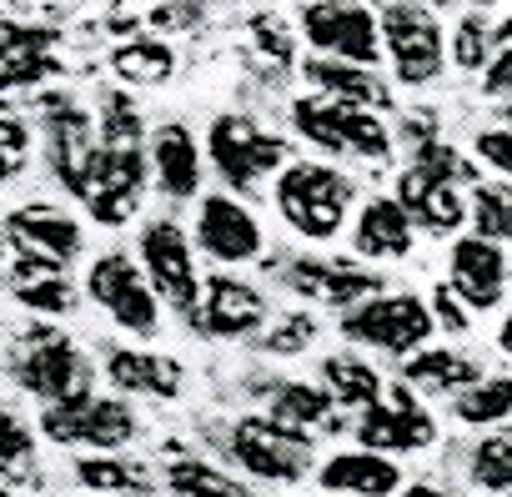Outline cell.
Here are the masks:
<instances>
[{"mask_svg":"<svg viewBox=\"0 0 512 497\" xmlns=\"http://www.w3.org/2000/svg\"><path fill=\"white\" fill-rule=\"evenodd\" d=\"M292 126L302 141H312L327 156H357V161L392 156V131L367 106H347L332 96H302V101H292Z\"/></svg>","mask_w":512,"mask_h":497,"instance_id":"3957f363","label":"cell"},{"mask_svg":"<svg viewBox=\"0 0 512 497\" xmlns=\"http://www.w3.org/2000/svg\"><path fill=\"white\" fill-rule=\"evenodd\" d=\"M352 176L337 171V166H322V161H292L277 171V211L282 221L302 236V241H332L342 226H347V211H352Z\"/></svg>","mask_w":512,"mask_h":497,"instance_id":"6da1fadb","label":"cell"},{"mask_svg":"<svg viewBox=\"0 0 512 497\" xmlns=\"http://www.w3.org/2000/svg\"><path fill=\"white\" fill-rule=\"evenodd\" d=\"M317 487L332 497H402L407 482H402L397 457L372 452V447H347L317 467Z\"/></svg>","mask_w":512,"mask_h":497,"instance_id":"ffe728a7","label":"cell"},{"mask_svg":"<svg viewBox=\"0 0 512 497\" xmlns=\"http://www.w3.org/2000/svg\"><path fill=\"white\" fill-rule=\"evenodd\" d=\"M26 151H31V131L21 121H11V116H0V186L21 176Z\"/></svg>","mask_w":512,"mask_h":497,"instance_id":"74e56055","label":"cell"},{"mask_svg":"<svg viewBox=\"0 0 512 497\" xmlns=\"http://www.w3.org/2000/svg\"><path fill=\"white\" fill-rule=\"evenodd\" d=\"M282 282H287L302 302L342 307V312L357 307V302H367V297L382 287L377 272H367V267H357V262H337V257H292L287 272H282Z\"/></svg>","mask_w":512,"mask_h":497,"instance_id":"2e32d148","label":"cell"},{"mask_svg":"<svg viewBox=\"0 0 512 497\" xmlns=\"http://www.w3.org/2000/svg\"><path fill=\"white\" fill-rule=\"evenodd\" d=\"M402 497H452L447 487H432V482H412V487H402Z\"/></svg>","mask_w":512,"mask_h":497,"instance_id":"7bdbcfd3","label":"cell"},{"mask_svg":"<svg viewBox=\"0 0 512 497\" xmlns=\"http://www.w3.org/2000/svg\"><path fill=\"white\" fill-rule=\"evenodd\" d=\"M467 221L477 236L487 241H512V181L497 176V181H472L467 191Z\"/></svg>","mask_w":512,"mask_h":497,"instance_id":"4dcf8cb0","label":"cell"},{"mask_svg":"<svg viewBox=\"0 0 512 497\" xmlns=\"http://www.w3.org/2000/svg\"><path fill=\"white\" fill-rule=\"evenodd\" d=\"M302 76L317 86V96H332V101H347V106H367V111L392 106V86L372 66H352V61H332V56H307Z\"/></svg>","mask_w":512,"mask_h":497,"instance_id":"d4e9b609","label":"cell"},{"mask_svg":"<svg viewBox=\"0 0 512 497\" xmlns=\"http://www.w3.org/2000/svg\"><path fill=\"white\" fill-rule=\"evenodd\" d=\"M492 36H497V26H487L477 11H472V16H462V21H457V31L447 36V56H452V66H457V71H467V76H482V71H487V61H492Z\"/></svg>","mask_w":512,"mask_h":497,"instance_id":"836d02e7","label":"cell"},{"mask_svg":"<svg viewBox=\"0 0 512 497\" xmlns=\"http://www.w3.org/2000/svg\"><path fill=\"white\" fill-rule=\"evenodd\" d=\"M86 297L131 337H156L161 332V297L146 277V267L126 252H101L86 272Z\"/></svg>","mask_w":512,"mask_h":497,"instance_id":"ba28073f","label":"cell"},{"mask_svg":"<svg viewBox=\"0 0 512 497\" xmlns=\"http://www.w3.org/2000/svg\"><path fill=\"white\" fill-rule=\"evenodd\" d=\"M417 6H432V11H437V16H442V11H447V6H452V0H417Z\"/></svg>","mask_w":512,"mask_h":497,"instance_id":"f6af8a7d","label":"cell"},{"mask_svg":"<svg viewBox=\"0 0 512 497\" xmlns=\"http://www.w3.org/2000/svg\"><path fill=\"white\" fill-rule=\"evenodd\" d=\"M332 412H337V402L317 382H272V392H267V417L292 427V432H307V437L327 432Z\"/></svg>","mask_w":512,"mask_h":497,"instance_id":"4316f807","label":"cell"},{"mask_svg":"<svg viewBox=\"0 0 512 497\" xmlns=\"http://www.w3.org/2000/svg\"><path fill=\"white\" fill-rule=\"evenodd\" d=\"M141 186H146V161L141 151H116V146H101L91 171L81 176L76 196L86 201V211L101 221V226H121L136 201H141Z\"/></svg>","mask_w":512,"mask_h":497,"instance_id":"4fadbf2b","label":"cell"},{"mask_svg":"<svg viewBox=\"0 0 512 497\" xmlns=\"http://www.w3.org/2000/svg\"><path fill=\"white\" fill-rule=\"evenodd\" d=\"M11 231H6V221H0V287H6V277H11Z\"/></svg>","mask_w":512,"mask_h":497,"instance_id":"b9f144b4","label":"cell"},{"mask_svg":"<svg viewBox=\"0 0 512 497\" xmlns=\"http://www.w3.org/2000/svg\"><path fill=\"white\" fill-rule=\"evenodd\" d=\"M412 236H417L412 211H407L397 196H372V201H362V211H357L352 252L367 257V262H402V257L412 252Z\"/></svg>","mask_w":512,"mask_h":497,"instance_id":"44dd1931","label":"cell"},{"mask_svg":"<svg viewBox=\"0 0 512 497\" xmlns=\"http://www.w3.org/2000/svg\"><path fill=\"white\" fill-rule=\"evenodd\" d=\"M397 201L412 211L417 231H427V236H452L467 221V191H462V181L432 176L417 161L397 176Z\"/></svg>","mask_w":512,"mask_h":497,"instance_id":"d6986e66","label":"cell"},{"mask_svg":"<svg viewBox=\"0 0 512 497\" xmlns=\"http://www.w3.org/2000/svg\"><path fill=\"white\" fill-rule=\"evenodd\" d=\"M432 317H437L447 332H467V322H472L467 302H462L452 287H437V292H432Z\"/></svg>","mask_w":512,"mask_h":497,"instance_id":"60d3db41","label":"cell"},{"mask_svg":"<svg viewBox=\"0 0 512 497\" xmlns=\"http://www.w3.org/2000/svg\"><path fill=\"white\" fill-rule=\"evenodd\" d=\"M226 452H231V462L246 477L272 482V487H292V482H302L312 472V437L272 422L267 412L236 417L231 422V437H226Z\"/></svg>","mask_w":512,"mask_h":497,"instance_id":"5b68a950","label":"cell"},{"mask_svg":"<svg viewBox=\"0 0 512 497\" xmlns=\"http://www.w3.org/2000/svg\"><path fill=\"white\" fill-rule=\"evenodd\" d=\"M41 437L56 447H91V452H121L136 437V412L121 397L81 392L66 402L41 407Z\"/></svg>","mask_w":512,"mask_h":497,"instance_id":"9c48e42d","label":"cell"},{"mask_svg":"<svg viewBox=\"0 0 512 497\" xmlns=\"http://www.w3.org/2000/svg\"><path fill=\"white\" fill-rule=\"evenodd\" d=\"M497 347H502V357H512V312H507L502 327H497Z\"/></svg>","mask_w":512,"mask_h":497,"instance_id":"ee69618b","label":"cell"},{"mask_svg":"<svg viewBox=\"0 0 512 497\" xmlns=\"http://www.w3.org/2000/svg\"><path fill=\"white\" fill-rule=\"evenodd\" d=\"M402 382L422 397H462L467 387L482 382V362L467 357L462 347H422L402 362Z\"/></svg>","mask_w":512,"mask_h":497,"instance_id":"cb8c5ba5","label":"cell"},{"mask_svg":"<svg viewBox=\"0 0 512 497\" xmlns=\"http://www.w3.org/2000/svg\"><path fill=\"white\" fill-rule=\"evenodd\" d=\"M322 387H327L332 402L347 407V412H367V407L387 392L382 377H377V367L362 362L357 352H332V357L322 362Z\"/></svg>","mask_w":512,"mask_h":497,"instance_id":"83f0119b","label":"cell"},{"mask_svg":"<svg viewBox=\"0 0 512 497\" xmlns=\"http://www.w3.org/2000/svg\"><path fill=\"white\" fill-rule=\"evenodd\" d=\"M432 437H437V422H432V412L417 402V392L407 382L387 387L367 412H357V442L372 447V452L407 457V452L432 447Z\"/></svg>","mask_w":512,"mask_h":497,"instance_id":"7c38bea8","label":"cell"},{"mask_svg":"<svg viewBox=\"0 0 512 497\" xmlns=\"http://www.w3.org/2000/svg\"><path fill=\"white\" fill-rule=\"evenodd\" d=\"M502 126H512V96L502 101Z\"/></svg>","mask_w":512,"mask_h":497,"instance_id":"bcb514c9","label":"cell"},{"mask_svg":"<svg viewBox=\"0 0 512 497\" xmlns=\"http://www.w3.org/2000/svg\"><path fill=\"white\" fill-rule=\"evenodd\" d=\"M472 151H477V161H487L497 176L512 181V126H487V131H477Z\"/></svg>","mask_w":512,"mask_h":497,"instance_id":"f35d334b","label":"cell"},{"mask_svg":"<svg viewBox=\"0 0 512 497\" xmlns=\"http://www.w3.org/2000/svg\"><path fill=\"white\" fill-rule=\"evenodd\" d=\"M36 457V432L0 402V472H26Z\"/></svg>","mask_w":512,"mask_h":497,"instance_id":"d590c367","label":"cell"},{"mask_svg":"<svg viewBox=\"0 0 512 497\" xmlns=\"http://www.w3.org/2000/svg\"><path fill=\"white\" fill-rule=\"evenodd\" d=\"M432 332H437L432 302H422L412 292H372L367 302L342 312V337L352 347H372V352H387V357L422 352Z\"/></svg>","mask_w":512,"mask_h":497,"instance_id":"277c9868","label":"cell"},{"mask_svg":"<svg viewBox=\"0 0 512 497\" xmlns=\"http://www.w3.org/2000/svg\"><path fill=\"white\" fill-rule=\"evenodd\" d=\"M322 497H332V492H322Z\"/></svg>","mask_w":512,"mask_h":497,"instance_id":"681fc988","label":"cell"},{"mask_svg":"<svg viewBox=\"0 0 512 497\" xmlns=\"http://www.w3.org/2000/svg\"><path fill=\"white\" fill-rule=\"evenodd\" d=\"M452 417L462 427H492L512 432V377H482L462 397H452Z\"/></svg>","mask_w":512,"mask_h":497,"instance_id":"f1b7e54d","label":"cell"},{"mask_svg":"<svg viewBox=\"0 0 512 497\" xmlns=\"http://www.w3.org/2000/svg\"><path fill=\"white\" fill-rule=\"evenodd\" d=\"M302 36L312 46V56H332V61H352V66H372L387 61L382 56V16L362 0H312L302 6Z\"/></svg>","mask_w":512,"mask_h":497,"instance_id":"8fae6325","label":"cell"},{"mask_svg":"<svg viewBox=\"0 0 512 497\" xmlns=\"http://www.w3.org/2000/svg\"><path fill=\"white\" fill-rule=\"evenodd\" d=\"M467 472L482 492H497V497H512V432H492L472 447L467 457Z\"/></svg>","mask_w":512,"mask_h":497,"instance_id":"d6a6232c","label":"cell"},{"mask_svg":"<svg viewBox=\"0 0 512 497\" xmlns=\"http://www.w3.org/2000/svg\"><path fill=\"white\" fill-rule=\"evenodd\" d=\"M111 71L131 86H166L171 71H176V51L166 41L141 36V41H126V46L111 51Z\"/></svg>","mask_w":512,"mask_h":497,"instance_id":"f546056e","label":"cell"},{"mask_svg":"<svg viewBox=\"0 0 512 497\" xmlns=\"http://www.w3.org/2000/svg\"><path fill=\"white\" fill-rule=\"evenodd\" d=\"M482 96H492V101L512 96V21H502L497 36H492V61L482 71Z\"/></svg>","mask_w":512,"mask_h":497,"instance_id":"8d00e7d4","label":"cell"},{"mask_svg":"<svg viewBox=\"0 0 512 497\" xmlns=\"http://www.w3.org/2000/svg\"><path fill=\"white\" fill-rule=\"evenodd\" d=\"M191 327H201L206 337H221V342L251 337L267 327V297L231 272H216V277H206V292H201Z\"/></svg>","mask_w":512,"mask_h":497,"instance_id":"e0dca14e","label":"cell"},{"mask_svg":"<svg viewBox=\"0 0 512 497\" xmlns=\"http://www.w3.org/2000/svg\"><path fill=\"white\" fill-rule=\"evenodd\" d=\"M0 497H16V492H11V487H0Z\"/></svg>","mask_w":512,"mask_h":497,"instance_id":"c3c4849f","label":"cell"},{"mask_svg":"<svg viewBox=\"0 0 512 497\" xmlns=\"http://www.w3.org/2000/svg\"><path fill=\"white\" fill-rule=\"evenodd\" d=\"M6 231H11V246L16 252H31V257H46L56 267L76 262L81 246H86V231L71 211L61 206H46V201H26L6 216Z\"/></svg>","mask_w":512,"mask_h":497,"instance_id":"ac0fdd59","label":"cell"},{"mask_svg":"<svg viewBox=\"0 0 512 497\" xmlns=\"http://www.w3.org/2000/svg\"><path fill=\"white\" fill-rule=\"evenodd\" d=\"M251 36H256V41H262V51H267V56H272L277 66H287V61H292V31H287L282 21H272V16H262V21H256V26H251Z\"/></svg>","mask_w":512,"mask_h":497,"instance_id":"ab89813d","label":"cell"},{"mask_svg":"<svg viewBox=\"0 0 512 497\" xmlns=\"http://www.w3.org/2000/svg\"><path fill=\"white\" fill-rule=\"evenodd\" d=\"M312 342H317V317L312 312H287V317H277L272 332H262V352H272V357H297Z\"/></svg>","mask_w":512,"mask_h":497,"instance_id":"e575fe53","label":"cell"},{"mask_svg":"<svg viewBox=\"0 0 512 497\" xmlns=\"http://www.w3.org/2000/svg\"><path fill=\"white\" fill-rule=\"evenodd\" d=\"M136 262L146 267V277H151L161 307H171V312H181V317L191 322L196 307H201L206 282H201V272H196V246H191L186 226L171 221V216L146 221V226H141V241H136Z\"/></svg>","mask_w":512,"mask_h":497,"instance_id":"52a82bcc","label":"cell"},{"mask_svg":"<svg viewBox=\"0 0 512 497\" xmlns=\"http://www.w3.org/2000/svg\"><path fill=\"white\" fill-rule=\"evenodd\" d=\"M382 16V56L392 66V81L407 91H422L447 66V31L442 16L417 0H387Z\"/></svg>","mask_w":512,"mask_h":497,"instance_id":"7a4b0ae2","label":"cell"},{"mask_svg":"<svg viewBox=\"0 0 512 497\" xmlns=\"http://www.w3.org/2000/svg\"><path fill=\"white\" fill-rule=\"evenodd\" d=\"M146 161H151L156 186H161L171 201H191V196L201 191V171H206V166H201V146H196V136H191L181 121L156 126Z\"/></svg>","mask_w":512,"mask_h":497,"instance_id":"7402d4cb","label":"cell"},{"mask_svg":"<svg viewBox=\"0 0 512 497\" xmlns=\"http://www.w3.org/2000/svg\"><path fill=\"white\" fill-rule=\"evenodd\" d=\"M196 246L221 267H246V262L262 257V221H256L236 196L211 191L196 206Z\"/></svg>","mask_w":512,"mask_h":497,"instance_id":"5bb4252c","label":"cell"},{"mask_svg":"<svg viewBox=\"0 0 512 497\" xmlns=\"http://www.w3.org/2000/svg\"><path fill=\"white\" fill-rule=\"evenodd\" d=\"M447 287L467 302V312H492L507 297V257L487 236H457L447 252Z\"/></svg>","mask_w":512,"mask_h":497,"instance_id":"9a60e30c","label":"cell"},{"mask_svg":"<svg viewBox=\"0 0 512 497\" xmlns=\"http://www.w3.org/2000/svg\"><path fill=\"white\" fill-rule=\"evenodd\" d=\"M11 377H16L21 392L41 397L46 407L91 392V362H86V352L66 332H56V327H36V332H26L16 342Z\"/></svg>","mask_w":512,"mask_h":497,"instance_id":"8992f818","label":"cell"},{"mask_svg":"<svg viewBox=\"0 0 512 497\" xmlns=\"http://www.w3.org/2000/svg\"><path fill=\"white\" fill-rule=\"evenodd\" d=\"M467 6H477V11H487V6H502V0H467Z\"/></svg>","mask_w":512,"mask_h":497,"instance_id":"7dc6e473","label":"cell"},{"mask_svg":"<svg viewBox=\"0 0 512 497\" xmlns=\"http://www.w3.org/2000/svg\"><path fill=\"white\" fill-rule=\"evenodd\" d=\"M166 487H171V497H256L231 472H221L211 462H196V457H176L166 467Z\"/></svg>","mask_w":512,"mask_h":497,"instance_id":"1f68e13d","label":"cell"},{"mask_svg":"<svg viewBox=\"0 0 512 497\" xmlns=\"http://www.w3.org/2000/svg\"><path fill=\"white\" fill-rule=\"evenodd\" d=\"M76 482L91 487V497H146V492H156V472L136 457H121V452L76 457Z\"/></svg>","mask_w":512,"mask_h":497,"instance_id":"484cf974","label":"cell"},{"mask_svg":"<svg viewBox=\"0 0 512 497\" xmlns=\"http://www.w3.org/2000/svg\"><path fill=\"white\" fill-rule=\"evenodd\" d=\"M206 156H211L216 176H221L231 191L246 196V191H256V186H262V181L287 161V141L272 136V131H262L251 116L226 111V116H216L211 131H206Z\"/></svg>","mask_w":512,"mask_h":497,"instance_id":"30bf717a","label":"cell"},{"mask_svg":"<svg viewBox=\"0 0 512 497\" xmlns=\"http://www.w3.org/2000/svg\"><path fill=\"white\" fill-rule=\"evenodd\" d=\"M106 382L126 397H161L171 402L181 392V362L146 352V347H111L106 352Z\"/></svg>","mask_w":512,"mask_h":497,"instance_id":"603a6c76","label":"cell"}]
</instances>
